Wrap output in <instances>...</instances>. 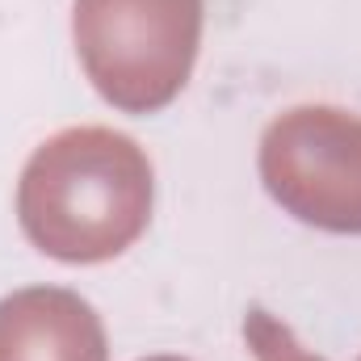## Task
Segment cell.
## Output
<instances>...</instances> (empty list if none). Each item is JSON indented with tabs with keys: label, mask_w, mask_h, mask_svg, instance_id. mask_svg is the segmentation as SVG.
<instances>
[{
	"label": "cell",
	"mask_w": 361,
	"mask_h": 361,
	"mask_svg": "<svg viewBox=\"0 0 361 361\" xmlns=\"http://www.w3.org/2000/svg\"><path fill=\"white\" fill-rule=\"evenodd\" d=\"M244 341H248V349H252L257 361H324V357H315V353H307L294 341V332L277 315L261 311V307H252L244 315Z\"/></svg>",
	"instance_id": "5b68a950"
},
{
	"label": "cell",
	"mask_w": 361,
	"mask_h": 361,
	"mask_svg": "<svg viewBox=\"0 0 361 361\" xmlns=\"http://www.w3.org/2000/svg\"><path fill=\"white\" fill-rule=\"evenodd\" d=\"M261 180L294 219L361 235V118L336 105H298L261 139Z\"/></svg>",
	"instance_id": "3957f363"
},
{
	"label": "cell",
	"mask_w": 361,
	"mask_h": 361,
	"mask_svg": "<svg viewBox=\"0 0 361 361\" xmlns=\"http://www.w3.org/2000/svg\"><path fill=\"white\" fill-rule=\"evenodd\" d=\"M25 240L68 265L126 252L152 219V160L109 126H72L47 139L17 185Z\"/></svg>",
	"instance_id": "6da1fadb"
},
{
	"label": "cell",
	"mask_w": 361,
	"mask_h": 361,
	"mask_svg": "<svg viewBox=\"0 0 361 361\" xmlns=\"http://www.w3.org/2000/svg\"><path fill=\"white\" fill-rule=\"evenodd\" d=\"M72 34L92 89L126 114H152L193 72L202 0H76Z\"/></svg>",
	"instance_id": "7a4b0ae2"
},
{
	"label": "cell",
	"mask_w": 361,
	"mask_h": 361,
	"mask_svg": "<svg viewBox=\"0 0 361 361\" xmlns=\"http://www.w3.org/2000/svg\"><path fill=\"white\" fill-rule=\"evenodd\" d=\"M147 361H180V357H147Z\"/></svg>",
	"instance_id": "8992f818"
},
{
	"label": "cell",
	"mask_w": 361,
	"mask_h": 361,
	"mask_svg": "<svg viewBox=\"0 0 361 361\" xmlns=\"http://www.w3.org/2000/svg\"><path fill=\"white\" fill-rule=\"evenodd\" d=\"M0 361H109L101 315L59 286L17 290L0 298Z\"/></svg>",
	"instance_id": "277c9868"
}]
</instances>
